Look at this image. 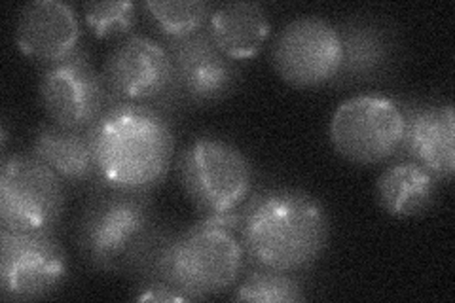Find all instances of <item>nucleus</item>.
<instances>
[{
  "instance_id": "nucleus-1",
  "label": "nucleus",
  "mask_w": 455,
  "mask_h": 303,
  "mask_svg": "<svg viewBox=\"0 0 455 303\" xmlns=\"http://www.w3.org/2000/svg\"><path fill=\"white\" fill-rule=\"evenodd\" d=\"M331 234L323 201L300 187H262L241 207L239 241L247 267L307 271L329 249Z\"/></svg>"
},
{
  "instance_id": "nucleus-2",
  "label": "nucleus",
  "mask_w": 455,
  "mask_h": 303,
  "mask_svg": "<svg viewBox=\"0 0 455 303\" xmlns=\"http://www.w3.org/2000/svg\"><path fill=\"white\" fill-rule=\"evenodd\" d=\"M175 122L162 112L116 105L95 125V160L105 187L152 194L169 171Z\"/></svg>"
},
{
  "instance_id": "nucleus-3",
  "label": "nucleus",
  "mask_w": 455,
  "mask_h": 303,
  "mask_svg": "<svg viewBox=\"0 0 455 303\" xmlns=\"http://www.w3.org/2000/svg\"><path fill=\"white\" fill-rule=\"evenodd\" d=\"M160 222L152 194L97 187L76 222L82 262L99 273L130 277Z\"/></svg>"
},
{
  "instance_id": "nucleus-4",
  "label": "nucleus",
  "mask_w": 455,
  "mask_h": 303,
  "mask_svg": "<svg viewBox=\"0 0 455 303\" xmlns=\"http://www.w3.org/2000/svg\"><path fill=\"white\" fill-rule=\"evenodd\" d=\"M245 269V251L235 229L202 216L169 237L152 283H167L188 301H202L232 291Z\"/></svg>"
},
{
  "instance_id": "nucleus-5",
  "label": "nucleus",
  "mask_w": 455,
  "mask_h": 303,
  "mask_svg": "<svg viewBox=\"0 0 455 303\" xmlns=\"http://www.w3.org/2000/svg\"><path fill=\"white\" fill-rule=\"evenodd\" d=\"M175 171L180 190L202 216L241 209L254 192L249 155L217 135L192 139L179 152Z\"/></svg>"
},
{
  "instance_id": "nucleus-6",
  "label": "nucleus",
  "mask_w": 455,
  "mask_h": 303,
  "mask_svg": "<svg viewBox=\"0 0 455 303\" xmlns=\"http://www.w3.org/2000/svg\"><path fill=\"white\" fill-rule=\"evenodd\" d=\"M162 44L173 63V92L164 110L173 122L190 110L215 107L230 99L243 82V67L224 55L205 28Z\"/></svg>"
},
{
  "instance_id": "nucleus-7",
  "label": "nucleus",
  "mask_w": 455,
  "mask_h": 303,
  "mask_svg": "<svg viewBox=\"0 0 455 303\" xmlns=\"http://www.w3.org/2000/svg\"><path fill=\"white\" fill-rule=\"evenodd\" d=\"M329 137L334 152L353 165L389 163L403 144V112L391 97L353 95L334 110Z\"/></svg>"
},
{
  "instance_id": "nucleus-8",
  "label": "nucleus",
  "mask_w": 455,
  "mask_h": 303,
  "mask_svg": "<svg viewBox=\"0 0 455 303\" xmlns=\"http://www.w3.org/2000/svg\"><path fill=\"white\" fill-rule=\"evenodd\" d=\"M67 207V186L27 152L0 162V227L55 234Z\"/></svg>"
},
{
  "instance_id": "nucleus-9",
  "label": "nucleus",
  "mask_w": 455,
  "mask_h": 303,
  "mask_svg": "<svg viewBox=\"0 0 455 303\" xmlns=\"http://www.w3.org/2000/svg\"><path fill=\"white\" fill-rule=\"evenodd\" d=\"M38 103L48 120L61 127L92 129L101 122L112 100L88 48L38 67Z\"/></svg>"
},
{
  "instance_id": "nucleus-10",
  "label": "nucleus",
  "mask_w": 455,
  "mask_h": 303,
  "mask_svg": "<svg viewBox=\"0 0 455 303\" xmlns=\"http://www.w3.org/2000/svg\"><path fill=\"white\" fill-rule=\"evenodd\" d=\"M101 75L112 107L135 105L164 114L173 92L171 57L162 42L148 35L137 33L116 42L107 55Z\"/></svg>"
},
{
  "instance_id": "nucleus-11",
  "label": "nucleus",
  "mask_w": 455,
  "mask_h": 303,
  "mask_svg": "<svg viewBox=\"0 0 455 303\" xmlns=\"http://www.w3.org/2000/svg\"><path fill=\"white\" fill-rule=\"evenodd\" d=\"M68 277V256L50 232L0 227V296L4 301L48 298Z\"/></svg>"
},
{
  "instance_id": "nucleus-12",
  "label": "nucleus",
  "mask_w": 455,
  "mask_h": 303,
  "mask_svg": "<svg viewBox=\"0 0 455 303\" xmlns=\"http://www.w3.org/2000/svg\"><path fill=\"white\" fill-rule=\"evenodd\" d=\"M272 65L277 76L296 90L331 85L341 65L336 23L321 16H300L284 23L274 38Z\"/></svg>"
},
{
  "instance_id": "nucleus-13",
  "label": "nucleus",
  "mask_w": 455,
  "mask_h": 303,
  "mask_svg": "<svg viewBox=\"0 0 455 303\" xmlns=\"http://www.w3.org/2000/svg\"><path fill=\"white\" fill-rule=\"evenodd\" d=\"M341 65L329 88H363L389 82L403 63V38L393 21L376 13H353L336 23Z\"/></svg>"
},
{
  "instance_id": "nucleus-14",
  "label": "nucleus",
  "mask_w": 455,
  "mask_h": 303,
  "mask_svg": "<svg viewBox=\"0 0 455 303\" xmlns=\"http://www.w3.org/2000/svg\"><path fill=\"white\" fill-rule=\"evenodd\" d=\"M404 118V137L395 160H410L443 182L455 175V112L451 100L395 99Z\"/></svg>"
},
{
  "instance_id": "nucleus-15",
  "label": "nucleus",
  "mask_w": 455,
  "mask_h": 303,
  "mask_svg": "<svg viewBox=\"0 0 455 303\" xmlns=\"http://www.w3.org/2000/svg\"><path fill=\"white\" fill-rule=\"evenodd\" d=\"M82 36L75 6L63 0L28 3L16 21V44L38 67L63 61L84 48Z\"/></svg>"
},
{
  "instance_id": "nucleus-16",
  "label": "nucleus",
  "mask_w": 455,
  "mask_h": 303,
  "mask_svg": "<svg viewBox=\"0 0 455 303\" xmlns=\"http://www.w3.org/2000/svg\"><path fill=\"white\" fill-rule=\"evenodd\" d=\"M95 127L68 129L53 122L36 127L27 154L50 167L67 187L97 190L103 187L95 160Z\"/></svg>"
},
{
  "instance_id": "nucleus-17",
  "label": "nucleus",
  "mask_w": 455,
  "mask_h": 303,
  "mask_svg": "<svg viewBox=\"0 0 455 303\" xmlns=\"http://www.w3.org/2000/svg\"><path fill=\"white\" fill-rule=\"evenodd\" d=\"M269 28L267 12L260 3H217L205 31L224 55L243 63L264 50Z\"/></svg>"
},
{
  "instance_id": "nucleus-18",
  "label": "nucleus",
  "mask_w": 455,
  "mask_h": 303,
  "mask_svg": "<svg viewBox=\"0 0 455 303\" xmlns=\"http://www.w3.org/2000/svg\"><path fill=\"white\" fill-rule=\"evenodd\" d=\"M440 184L433 172L414 162L391 160L376 180L378 205L395 219H414L431 211Z\"/></svg>"
},
{
  "instance_id": "nucleus-19",
  "label": "nucleus",
  "mask_w": 455,
  "mask_h": 303,
  "mask_svg": "<svg viewBox=\"0 0 455 303\" xmlns=\"http://www.w3.org/2000/svg\"><path fill=\"white\" fill-rule=\"evenodd\" d=\"M215 4L209 0H145L139 10L156 40L173 42L204 31Z\"/></svg>"
},
{
  "instance_id": "nucleus-20",
  "label": "nucleus",
  "mask_w": 455,
  "mask_h": 303,
  "mask_svg": "<svg viewBox=\"0 0 455 303\" xmlns=\"http://www.w3.org/2000/svg\"><path fill=\"white\" fill-rule=\"evenodd\" d=\"M304 271H274L247 267L234 286L232 301L256 303H300L307 298V279Z\"/></svg>"
},
{
  "instance_id": "nucleus-21",
  "label": "nucleus",
  "mask_w": 455,
  "mask_h": 303,
  "mask_svg": "<svg viewBox=\"0 0 455 303\" xmlns=\"http://www.w3.org/2000/svg\"><path fill=\"white\" fill-rule=\"evenodd\" d=\"M82 13L85 27L99 40H124L132 35H137L140 25L139 4L130 0H103V3L82 4Z\"/></svg>"
},
{
  "instance_id": "nucleus-22",
  "label": "nucleus",
  "mask_w": 455,
  "mask_h": 303,
  "mask_svg": "<svg viewBox=\"0 0 455 303\" xmlns=\"http://www.w3.org/2000/svg\"><path fill=\"white\" fill-rule=\"evenodd\" d=\"M135 301H188L167 283H140L135 284L132 296Z\"/></svg>"
}]
</instances>
